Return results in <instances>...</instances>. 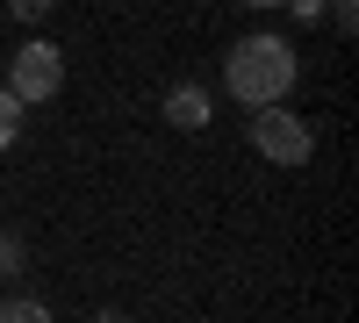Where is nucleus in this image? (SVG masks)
<instances>
[{"label":"nucleus","mask_w":359,"mask_h":323,"mask_svg":"<svg viewBox=\"0 0 359 323\" xmlns=\"http://www.w3.org/2000/svg\"><path fill=\"white\" fill-rule=\"evenodd\" d=\"M22 273H29V245L15 230H0V280H22Z\"/></svg>","instance_id":"nucleus-7"},{"label":"nucleus","mask_w":359,"mask_h":323,"mask_svg":"<svg viewBox=\"0 0 359 323\" xmlns=\"http://www.w3.org/2000/svg\"><path fill=\"white\" fill-rule=\"evenodd\" d=\"M22 115H29V108H22V101L8 94V86H0V158L15 151V137H22Z\"/></svg>","instance_id":"nucleus-6"},{"label":"nucleus","mask_w":359,"mask_h":323,"mask_svg":"<svg viewBox=\"0 0 359 323\" xmlns=\"http://www.w3.org/2000/svg\"><path fill=\"white\" fill-rule=\"evenodd\" d=\"M331 22H338L345 36H352V29H359V0H331Z\"/></svg>","instance_id":"nucleus-9"},{"label":"nucleus","mask_w":359,"mask_h":323,"mask_svg":"<svg viewBox=\"0 0 359 323\" xmlns=\"http://www.w3.org/2000/svg\"><path fill=\"white\" fill-rule=\"evenodd\" d=\"M208 115H216V101H208L201 79H172L165 86V123L172 130H208Z\"/></svg>","instance_id":"nucleus-4"},{"label":"nucleus","mask_w":359,"mask_h":323,"mask_svg":"<svg viewBox=\"0 0 359 323\" xmlns=\"http://www.w3.org/2000/svg\"><path fill=\"white\" fill-rule=\"evenodd\" d=\"M8 15L29 29V22H43V15H50V0H8Z\"/></svg>","instance_id":"nucleus-8"},{"label":"nucleus","mask_w":359,"mask_h":323,"mask_svg":"<svg viewBox=\"0 0 359 323\" xmlns=\"http://www.w3.org/2000/svg\"><path fill=\"white\" fill-rule=\"evenodd\" d=\"M287 8H294V22H316L323 8H331V0H287Z\"/></svg>","instance_id":"nucleus-10"},{"label":"nucleus","mask_w":359,"mask_h":323,"mask_svg":"<svg viewBox=\"0 0 359 323\" xmlns=\"http://www.w3.org/2000/svg\"><path fill=\"white\" fill-rule=\"evenodd\" d=\"M94 323H137V316H130V309H101Z\"/></svg>","instance_id":"nucleus-11"},{"label":"nucleus","mask_w":359,"mask_h":323,"mask_svg":"<svg viewBox=\"0 0 359 323\" xmlns=\"http://www.w3.org/2000/svg\"><path fill=\"white\" fill-rule=\"evenodd\" d=\"M245 137H252V151H259L266 165H309V158H316V130H309L294 108H252Z\"/></svg>","instance_id":"nucleus-2"},{"label":"nucleus","mask_w":359,"mask_h":323,"mask_svg":"<svg viewBox=\"0 0 359 323\" xmlns=\"http://www.w3.org/2000/svg\"><path fill=\"white\" fill-rule=\"evenodd\" d=\"M294 72H302V57H294L287 36H237L223 50V86H230V101L237 108H280L294 94Z\"/></svg>","instance_id":"nucleus-1"},{"label":"nucleus","mask_w":359,"mask_h":323,"mask_svg":"<svg viewBox=\"0 0 359 323\" xmlns=\"http://www.w3.org/2000/svg\"><path fill=\"white\" fill-rule=\"evenodd\" d=\"M8 94L22 108H36V101H57V86H65V50H57L50 36H29L22 50H8Z\"/></svg>","instance_id":"nucleus-3"},{"label":"nucleus","mask_w":359,"mask_h":323,"mask_svg":"<svg viewBox=\"0 0 359 323\" xmlns=\"http://www.w3.org/2000/svg\"><path fill=\"white\" fill-rule=\"evenodd\" d=\"M0 323H50V309L36 295H0Z\"/></svg>","instance_id":"nucleus-5"},{"label":"nucleus","mask_w":359,"mask_h":323,"mask_svg":"<svg viewBox=\"0 0 359 323\" xmlns=\"http://www.w3.org/2000/svg\"><path fill=\"white\" fill-rule=\"evenodd\" d=\"M237 8H259V15H266V8H287V0H237Z\"/></svg>","instance_id":"nucleus-12"}]
</instances>
